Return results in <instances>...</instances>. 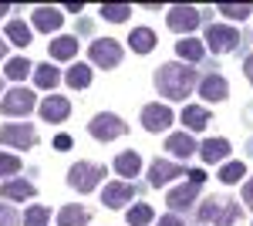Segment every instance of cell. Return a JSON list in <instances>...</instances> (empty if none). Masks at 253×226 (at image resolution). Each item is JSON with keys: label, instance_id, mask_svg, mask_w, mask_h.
<instances>
[{"label": "cell", "instance_id": "obj_1", "mask_svg": "<svg viewBox=\"0 0 253 226\" xmlns=\"http://www.w3.org/2000/svg\"><path fill=\"white\" fill-rule=\"evenodd\" d=\"M156 88L159 94H166L169 101H182L189 98V91L196 88V68L182 64V61H169L156 68Z\"/></svg>", "mask_w": 253, "mask_h": 226}, {"label": "cell", "instance_id": "obj_2", "mask_svg": "<svg viewBox=\"0 0 253 226\" xmlns=\"http://www.w3.org/2000/svg\"><path fill=\"white\" fill-rule=\"evenodd\" d=\"M105 176H108V172H105V166H98V162H75V166L68 169V186L78 189L81 196H84V192L98 189V182H101Z\"/></svg>", "mask_w": 253, "mask_h": 226}, {"label": "cell", "instance_id": "obj_3", "mask_svg": "<svg viewBox=\"0 0 253 226\" xmlns=\"http://www.w3.org/2000/svg\"><path fill=\"white\" fill-rule=\"evenodd\" d=\"M166 24H169V31H175V34H182V38H193V31L199 27V24H203V10L179 3V7H172V10L166 14Z\"/></svg>", "mask_w": 253, "mask_h": 226}, {"label": "cell", "instance_id": "obj_4", "mask_svg": "<svg viewBox=\"0 0 253 226\" xmlns=\"http://www.w3.org/2000/svg\"><path fill=\"white\" fill-rule=\"evenodd\" d=\"M88 132H91V138H98V142H112V138H122V135L128 132V125H125L118 115L101 112L88 122Z\"/></svg>", "mask_w": 253, "mask_h": 226}, {"label": "cell", "instance_id": "obj_5", "mask_svg": "<svg viewBox=\"0 0 253 226\" xmlns=\"http://www.w3.org/2000/svg\"><path fill=\"white\" fill-rule=\"evenodd\" d=\"M88 57H91V64H98V68H118L122 64V44L112 38H98L91 41V47H88Z\"/></svg>", "mask_w": 253, "mask_h": 226}, {"label": "cell", "instance_id": "obj_6", "mask_svg": "<svg viewBox=\"0 0 253 226\" xmlns=\"http://www.w3.org/2000/svg\"><path fill=\"white\" fill-rule=\"evenodd\" d=\"M34 94L27 91V88H10V91H3V98H0V112L10 115V118H24V115L34 112Z\"/></svg>", "mask_w": 253, "mask_h": 226}, {"label": "cell", "instance_id": "obj_7", "mask_svg": "<svg viewBox=\"0 0 253 226\" xmlns=\"http://www.w3.org/2000/svg\"><path fill=\"white\" fill-rule=\"evenodd\" d=\"M206 44H210L213 54H230V51H236V44H240V31L236 27H226V24H210L206 27Z\"/></svg>", "mask_w": 253, "mask_h": 226}, {"label": "cell", "instance_id": "obj_8", "mask_svg": "<svg viewBox=\"0 0 253 226\" xmlns=\"http://www.w3.org/2000/svg\"><path fill=\"white\" fill-rule=\"evenodd\" d=\"M0 142L10 145V149H31V145L38 142V132H34V125H27V122H7V125L0 129Z\"/></svg>", "mask_w": 253, "mask_h": 226}, {"label": "cell", "instance_id": "obj_9", "mask_svg": "<svg viewBox=\"0 0 253 226\" xmlns=\"http://www.w3.org/2000/svg\"><path fill=\"white\" fill-rule=\"evenodd\" d=\"M172 125V108L162 105V101H152L142 108V129L145 132H166Z\"/></svg>", "mask_w": 253, "mask_h": 226}, {"label": "cell", "instance_id": "obj_10", "mask_svg": "<svg viewBox=\"0 0 253 226\" xmlns=\"http://www.w3.org/2000/svg\"><path fill=\"white\" fill-rule=\"evenodd\" d=\"M196 199H199V186H193V182H182V186H172L169 192H166V206L172 209L175 216H179V213H186V209L193 206Z\"/></svg>", "mask_w": 253, "mask_h": 226}, {"label": "cell", "instance_id": "obj_11", "mask_svg": "<svg viewBox=\"0 0 253 226\" xmlns=\"http://www.w3.org/2000/svg\"><path fill=\"white\" fill-rule=\"evenodd\" d=\"M179 176H186V169L182 166H175V162H169V159H156L152 166H149V186H169V182H175Z\"/></svg>", "mask_w": 253, "mask_h": 226}, {"label": "cell", "instance_id": "obj_12", "mask_svg": "<svg viewBox=\"0 0 253 226\" xmlns=\"http://www.w3.org/2000/svg\"><path fill=\"white\" fill-rule=\"evenodd\" d=\"M132 199H135V186L132 182H108V186L101 189V203L108 209H122Z\"/></svg>", "mask_w": 253, "mask_h": 226}, {"label": "cell", "instance_id": "obj_13", "mask_svg": "<svg viewBox=\"0 0 253 226\" xmlns=\"http://www.w3.org/2000/svg\"><path fill=\"white\" fill-rule=\"evenodd\" d=\"M68 115H71V101H68L64 94H47V98L41 101V118L51 122V125H54V122H64Z\"/></svg>", "mask_w": 253, "mask_h": 226}, {"label": "cell", "instance_id": "obj_14", "mask_svg": "<svg viewBox=\"0 0 253 226\" xmlns=\"http://www.w3.org/2000/svg\"><path fill=\"white\" fill-rule=\"evenodd\" d=\"M226 94H230V85H226V78L223 75H206L199 81V98L203 101H226Z\"/></svg>", "mask_w": 253, "mask_h": 226}, {"label": "cell", "instance_id": "obj_15", "mask_svg": "<svg viewBox=\"0 0 253 226\" xmlns=\"http://www.w3.org/2000/svg\"><path fill=\"white\" fill-rule=\"evenodd\" d=\"M61 10L58 7H38L34 14H31V24H34V31H44V34H54L61 27Z\"/></svg>", "mask_w": 253, "mask_h": 226}, {"label": "cell", "instance_id": "obj_16", "mask_svg": "<svg viewBox=\"0 0 253 226\" xmlns=\"http://www.w3.org/2000/svg\"><path fill=\"white\" fill-rule=\"evenodd\" d=\"M166 149H169V155H172V159H189L199 145H196V138L189 132H172L169 138H166Z\"/></svg>", "mask_w": 253, "mask_h": 226}, {"label": "cell", "instance_id": "obj_17", "mask_svg": "<svg viewBox=\"0 0 253 226\" xmlns=\"http://www.w3.org/2000/svg\"><path fill=\"white\" fill-rule=\"evenodd\" d=\"M34 182H27V179H7L3 186H0V196L7 199V203H17V199H34Z\"/></svg>", "mask_w": 253, "mask_h": 226}, {"label": "cell", "instance_id": "obj_18", "mask_svg": "<svg viewBox=\"0 0 253 226\" xmlns=\"http://www.w3.org/2000/svg\"><path fill=\"white\" fill-rule=\"evenodd\" d=\"M210 122H213V118H210V112H206L203 105H186V108H182V125H186V132H189V135L203 132Z\"/></svg>", "mask_w": 253, "mask_h": 226}, {"label": "cell", "instance_id": "obj_19", "mask_svg": "<svg viewBox=\"0 0 253 226\" xmlns=\"http://www.w3.org/2000/svg\"><path fill=\"white\" fill-rule=\"evenodd\" d=\"M196 152H199V159H203V162H210V166H213V162H223V159L230 155V142H226V138H206Z\"/></svg>", "mask_w": 253, "mask_h": 226}, {"label": "cell", "instance_id": "obj_20", "mask_svg": "<svg viewBox=\"0 0 253 226\" xmlns=\"http://www.w3.org/2000/svg\"><path fill=\"white\" fill-rule=\"evenodd\" d=\"M47 51H51L54 61H71V57L78 54V41L71 38V34H58V38L51 41V47H47Z\"/></svg>", "mask_w": 253, "mask_h": 226}, {"label": "cell", "instance_id": "obj_21", "mask_svg": "<svg viewBox=\"0 0 253 226\" xmlns=\"http://www.w3.org/2000/svg\"><path fill=\"white\" fill-rule=\"evenodd\" d=\"M128 47H132L135 54H149V51L156 47V31H152V27H135V31L128 34Z\"/></svg>", "mask_w": 253, "mask_h": 226}, {"label": "cell", "instance_id": "obj_22", "mask_svg": "<svg viewBox=\"0 0 253 226\" xmlns=\"http://www.w3.org/2000/svg\"><path fill=\"white\" fill-rule=\"evenodd\" d=\"M240 216H243V206H240L236 199H223L219 209H216V216H213V223L216 226H236Z\"/></svg>", "mask_w": 253, "mask_h": 226}, {"label": "cell", "instance_id": "obj_23", "mask_svg": "<svg viewBox=\"0 0 253 226\" xmlns=\"http://www.w3.org/2000/svg\"><path fill=\"white\" fill-rule=\"evenodd\" d=\"M175 54L182 57V61H189V64H199L203 54H206V47H203V41H196V38H182L175 44Z\"/></svg>", "mask_w": 253, "mask_h": 226}, {"label": "cell", "instance_id": "obj_24", "mask_svg": "<svg viewBox=\"0 0 253 226\" xmlns=\"http://www.w3.org/2000/svg\"><path fill=\"white\" fill-rule=\"evenodd\" d=\"M91 213L84 206H61L58 209V226H88Z\"/></svg>", "mask_w": 253, "mask_h": 226}, {"label": "cell", "instance_id": "obj_25", "mask_svg": "<svg viewBox=\"0 0 253 226\" xmlns=\"http://www.w3.org/2000/svg\"><path fill=\"white\" fill-rule=\"evenodd\" d=\"M115 172L125 176V179H128V176H138V172H142V155H138V152H118L115 155Z\"/></svg>", "mask_w": 253, "mask_h": 226}, {"label": "cell", "instance_id": "obj_26", "mask_svg": "<svg viewBox=\"0 0 253 226\" xmlns=\"http://www.w3.org/2000/svg\"><path fill=\"white\" fill-rule=\"evenodd\" d=\"M58 81H61V75H58V68L54 64H34V85L38 88H58Z\"/></svg>", "mask_w": 253, "mask_h": 226}, {"label": "cell", "instance_id": "obj_27", "mask_svg": "<svg viewBox=\"0 0 253 226\" xmlns=\"http://www.w3.org/2000/svg\"><path fill=\"white\" fill-rule=\"evenodd\" d=\"M125 220H128V226H149L152 220H156V213H152L149 203H135V206H128Z\"/></svg>", "mask_w": 253, "mask_h": 226}, {"label": "cell", "instance_id": "obj_28", "mask_svg": "<svg viewBox=\"0 0 253 226\" xmlns=\"http://www.w3.org/2000/svg\"><path fill=\"white\" fill-rule=\"evenodd\" d=\"M7 41L17 44V47H27L31 44V27L24 20H7Z\"/></svg>", "mask_w": 253, "mask_h": 226}, {"label": "cell", "instance_id": "obj_29", "mask_svg": "<svg viewBox=\"0 0 253 226\" xmlns=\"http://www.w3.org/2000/svg\"><path fill=\"white\" fill-rule=\"evenodd\" d=\"M68 85H71L75 91H84V88L91 85V68H88V64H75V68L68 71Z\"/></svg>", "mask_w": 253, "mask_h": 226}, {"label": "cell", "instance_id": "obj_30", "mask_svg": "<svg viewBox=\"0 0 253 226\" xmlns=\"http://www.w3.org/2000/svg\"><path fill=\"white\" fill-rule=\"evenodd\" d=\"M31 68H34V64H31L27 57H10V61H7V68H3V75L10 78V81H24Z\"/></svg>", "mask_w": 253, "mask_h": 226}, {"label": "cell", "instance_id": "obj_31", "mask_svg": "<svg viewBox=\"0 0 253 226\" xmlns=\"http://www.w3.org/2000/svg\"><path fill=\"white\" fill-rule=\"evenodd\" d=\"M243 176H247L243 162H226V166L219 169V182H223V186H236V182H240Z\"/></svg>", "mask_w": 253, "mask_h": 226}, {"label": "cell", "instance_id": "obj_32", "mask_svg": "<svg viewBox=\"0 0 253 226\" xmlns=\"http://www.w3.org/2000/svg\"><path fill=\"white\" fill-rule=\"evenodd\" d=\"M128 14H132V7H128V3H105V7H101V17L112 20V24L128 20Z\"/></svg>", "mask_w": 253, "mask_h": 226}, {"label": "cell", "instance_id": "obj_33", "mask_svg": "<svg viewBox=\"0 0 253 226\" xmlns=\"http://www.w3.org/2000/svg\"><path fill=\"white\" fill-rule=\"evenodd\" d=\"M47 220H51V209H47V206H31L27 213H24L20 223H24V226H47Z\"/></svg>", "mask_w": 253, "mask_h": 226}, {"label": "cell", "instance_id": "obj_34", "mask_svg": "<svg viewBox=\"0 0 253 226\" xmlns=\"http://www.w3.org/2000/svg\"><path fill=\"white\" fill-rule=\"evenodd\" d=\"M219 14H226L230 20H247L253 14V7H247V3H219Z\"/></svg>", "mask_w": 253, "mask_h": 226}, {"label": "cell", "instance_id": "obj_35", "mask_svg": "<svg viewBox=\"0 0 253 226\" xmlns=\"http://www.w3.org/2000/svg\"><path fill=\"white\" fill-rule=\"evenodd\" d=\"M17 172H20V159H17V155H7V152H3V155H0V176L14 179Z\"/></svg>", "mask_w": 253, "mask_h": 226}, {"label": "cell", "instance_id": "obj_36", "mask_svg": "<svg viewBox=\"0 0 253 226\" xmlns=\"http://www.w3.org/2000/svg\"><path fill=\"white\" fill-rule=\"evenodd\" d=\"M219 203H223V199H206V203H203V206H199V223H213V216H216V209H219Z\"/></svg>", "mask_w": 253, "mask_h": 226}, {"label": "cell", "instance_id": "obj_37", "mask_svg": "<svg viewBox=\"0 0 253 226\" xmlns=\"http://www.w3.org/2000/svg\"><path fill=\"white\" fill-rule=\"evenodd\" d=\"M0 226H20V216L10 203H0Z\"/></svg>", "mask_w": 253, "mask_h": 226}, {"label": "cell", "instance_id": "obj_38", "mask_svg": "<svg viewBox=\"0 0 253 226\" xmlns=\"http://www.w3.org/2000/svg\"><path fill=\"white\" fill-rule=\"evenodd\" d=\"M186 182H193V186H203V182H206V172H203V169H186Z\"/></svg>", "mask_w": 253, "mask_h": 226}, {"label": "cell", "instance_id": "obj_39", "mask_svg": "<svg viewBox=\"0 0 253 226\" xmlns=\"http://www.w3.org/2000/svg\"><path fill=\"white\" fill-rule=\"evenodd\" d=\"M243 206L253 209V176L247 179V186H243Z\"/></svg>", "mask_w": 253, "mask_h": 226}, {"label": "cell", "instance_id": "obj_40", "mask_svg": "<svg viewBox=\"0 0 253 226\" xmlns=\"http://www.w3.org/2000/svg\"><path fill=\"white\" fill-rule=\"evenodd\" d=\"M54 149L68 152V149H71V135H58V138H54Z\"/></svg>", "mask_w": 253, "mask_h": 226}, {"label": "cell", "instance_id": "obj_41", "mask_svg": "<svg viewBox=\"0 0 253 226\" xmlns=\"http://www.w3.org/2000/svg\"><path fill=\"white\" fill-rule=\"evenodd\" d=\"M159 226H186V223H182L175 213H169V216H162V220H159Z\"/></svg>", "mask_w": 253, "mask_h": 226}, {"label": "cell", "instance_id": "obj_42", "mask_svg": "<svg viewBox=\"0 0 253 226\" xmlns=\"http://www.w3.org/2000/svg\"><path fill=\"white\" fill-rule=\"evenodd\" d=\"M243 75L250 78V85H253V54L247 57V61H243Z\"/></svg>", "mask_w": 253, "mask_h": 226}, {"label": "cell", "instance_id": "obj_43", "mask_svg": "<svg viewBox=\"0 0 253 226\" xmlns=\"http://www.w3.org/2000/svg\"><path fill=\"white\" fill-rule=\"evenodd\" d=\"M3 57H7V41L0 38V61H3Z\"/></svg>", "mask_w": 253, "mask_h": 226}, {"label": "cell", "instance_id": "obj_44", "mask_svg": "<svg viewBox=\"0 0 253 226\" xmlns=\"http://www.w3.org/2000/svg\"><path fill=\"white\" fill-rule=\"evenodd\" d=\"M3 14H10V7H7V3H0V17H3Z\"/></svg>", "mask_w": 253, "mask_h": 226}, {"label": "cell", "instance_id": "obj_45", "mask_svg": "<svg viewBox=\"0 0 253 226\" xmlns=\"http://www.w3.org/2000/svg\"><path fill=\"white\" fill-rule=\"evenodd\" d=\"M250 155H253V142H250Z\"/></svg>", "mask_w": 253, "mask_h": 226}, {"label": "cell", "instance_id": "obj_46", "mask_svg": "<svg viewBox=\"0 0 253 226\" xmlns=\"http://www.w3.org/2000/svg\"><path fill=\"white\" fill-rule=\"evenodd\" d=\"M0 94H3V85H0Z\"/></svg>", "mask_w": 253, "mask_h": 226}]
</instances>
